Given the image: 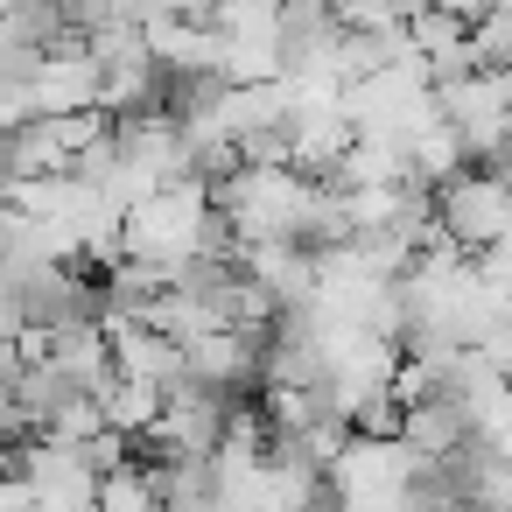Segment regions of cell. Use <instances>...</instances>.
Here are the masks:
<instances>
[{"label": "cell", "instance_id": "9c48e42d", "mask_svg": "<svg viewBox=\"0 0 512 512\" xmlns=\"http://www.w3.org/2000/svg\"><path fill=\"white\" fill-rule=\"evenodd\" d=\"M400 435L428 456H449V449L470 442V407L456 400V386H435L421 400H400Z\"/></svg>", "mask_w": 512, "mask_h": 512}, {"label": "cell", "instance_id": "8fae6325", "mask_svg": "<svg viewBox=\"0 0 512 512\" xmlns=\"http://www.w3.org/2000/svg\"><path fill=\"white\" fill-rule=\"evenodd\" d=\"M407 162H414V176H421L428 190H435L442 176H456V169L470 162V155H463V134H456V127L442 120V106H435V113H428V120H421L414 134H407Z\"/></svg>", "mask_w": 512, "mask_h": 512}, {"label": "cell", "instance_id": "8992f818", "mask_svg": "<svg viewBox=\"0 0 512 512\" xmlns=\"http://www.w3.org/2000/svg\"><path fill=\"white\" fill-rule=\"evenodd\" d=\"M183 372L204 379V386H218V393H246L260 379V337H246L232 323L197 330V337H183Z\"/></svg>", "mask_w": 512, "mask_h": 512}, {"label": "cell", "instance_id": "30bf717a", "mask_svg": "<svg viewBox=\"0 0 512 512\" xmlns=\"http://www.w3.org/2000/svg\"><path fill=\"white\" fill-rule=\"evenodd\" d=\"M106 337H113V372L148 379V386L183 379V344H176V337H162L155 323H106Z\"/></svg>", "mask_w": 512, "mask_h": 512}, {"label": "cell", "instance_id": "277c9868", "mask_svg": "<svg viewBox=\"0 0 512 512\" xmlns=\"http://www.w3.org/2000/svg\"><path fill=\"white\" fill-rule=\"evenodd\" d=\"M8 463L22 470V484H29L36 505H99V470H92L85 449L64 442V435L22 442V449H8Z\"/></svg>", "mask_w": 512, "mask_h": 512}, {"label": "cell", "instance_id": "5b68a950", "mask_svg": "<svg viewBox=\"0 0 512 512\" xmlns=\"http://www.w3.org/2000/svg\"><path fill=\"white\" fill-rule=\"evenodd\" d=\"M78 106H99V57L85 50V36H64L29 71V113H78Z\"/></svg>", "mask_w": 512, "mask_h": 512}, {"label": "cell", "instance_id": "7a4b0ae2", "mask_svg": "<svg viewBox=\"0 0 512 512\" xmlns=\"http://www.w3.org/2000/svg\"><path fill=\"white\" fill-rule=\"evenodd\" d=\"M428 204H435V225H442L463 253H477V246H491V239L512 225V176L463 162L456 176H442V183L428 190Z\"/></svg>", "mask_w": 512, "mask_h": 512}, {"label": "cell", "instance_id": "7c38bea8", "mask_svg": "<svg viewBox=\"0 0 512 512\" xmlns=\"http://www.w3.org/2000/svg\"><path fill=\"white\" fill-rule=\"evenodd\" d=\"M92 400H99V421H106V428H120V435H141V428L155 421V407H162V386L113 372V379H106Z\"/></svg>", "mask_w": 512, "mask_h": 512}, {"label": "cell", "instance_id": "4fadbf2b", "mask_svg": "<svg viewBox=\"0 0 512 512\" xmlns=\"http://www.w3.org/2000/svg\"><path fill=\"white\" fill-rule=\"evenodd\" d=\"M99 505H113V512H141V505H155L148 463H141V456H127V463L99 470Z\"/></svg>", "mask_w": 512, "mask_h": 512}, {"label": "cell", "instance_id": "9a60e30c", "mask_svg": "<svg viewBox=\"0 0 512 512\" xmlns=\"http://www.w3.org/2000/svg\"><path fill=\"white\" fill-rule=\"evenodd\" d=\"M435 8H456V15H463V22H470V15H477V8H491V0H435Z\"/></svg>", "mask_w": 512, "mask_h": 512}, {"label": "cell", "instance_id": "5bb4252c", "mask_svg": "<svg viewBox=\"0 0 512 512\" xmlns=\"http://www.w3.org/2000/svg\"><path fill=\"white\" fill-rule=\"evenodd\" d=\"M22 365H29V351H22V337H0V400L15 393V379H22Z\"/></svg>", "mask_w": 512, "mask_h": 512}, {"label": "cell", "instance_id": "ba28073f", "mask_svg": "<svg viewBox=\"0 0 512 512\" xmlns=\"http://www.w3.org/2000/svg\"><path fill=\"white\" fill-rule=\"evenodd\" d=\"M43 358H50L78 393H99V386L113 379V337H106V323H64V330H50V337H43Z\"/></svg>", "mask_w": 512, "mask_h": 512}, {"label": "cell", "instance_id": "3957f363", "mask_svg": "<svg viewBox=\"0 0 512 512\" xmlns=\"http://www.w3.org/2000/svg\"><path fill=\"white\" fill-rule=\"evenodd\" d=\"M435 106L442 120L463 134V155L470 162H498L505 141H512V99H505V71H456L435 85Z\"/></svg>", "mask_w": 512, "mask_h": 512}, {"label": "cell", "instance_id": "6da1fadb", "mask_svg": "<svg viewBox=\"0 0 512 512\" xmlns=\"http://www.w3.org/2000/svg\"><path fill=\"white\" fill-rule=\"evenodd\" d=\"M428 449H414L407 435H365L344 428L337 456L323 463V484L337 505H407V470H421Z\"/></svg>", "mask_w": 512, "mask_h": 512}, {"label": "cell", "instance_id": "52a82bcc", "mask_svg": "<svg viewBox=\"0 0 512 512\" xmlns=\"http://www.w3.org/2000/svg\"><path fill=\"white\" fill-rule=\"evenodd\" d=\"M141 43H148L155 71H169V78L218 71V29H211V22H183V15H169L162 0L141 15Z\"/></svg>", "mask_w": 512, "mask_h": 512}]
</instances>
